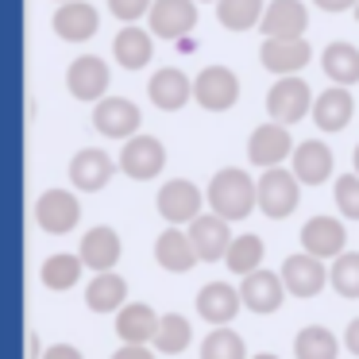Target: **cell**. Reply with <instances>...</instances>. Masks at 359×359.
I'll list each match as a JSON object with an SVG mask.
<instances>
[{
	"label": "cell",
	"instance_id": "obj_17",
	"mask_svg": "<svg viewBox=\"0 0 359 359\" xmlns=\"http://www.w3.org/2000/svg\"><path fill=\"white\" fill-rule=\"evenodd\" d=\"M78 255H81V263H86V271H97V274L116 271L120 255H124L120 232H116V228H109V224L89 228V232L81 236V243H78Z\"/></svg>",
	"mask_w": 359,
	"mask_h": 359
},
{
	"label": "cell",
	"instance_id": "obj_47",
	"mask_svg": "<svg viewBox=\"0 0 359 359\" xmlns=\"http://www.w3.org/2000/svg\"><path fill=\"white\" fill-rule=\"evenodd\" d=\"M58 4H70V0H58Z\"/></svg>",
	"mask_w": 359,
	"mask_h": 359
},
{
	"label": "cell",
	"instance_id": "obj_32",
	"mask_svg": "<svg viewBox=\"0 0 359 359\" xmlns=\"http://www.w3.org/2000/svg\"><path fill=\"white\" fill-rule=\"evenodd\" d=\"M266 0H217V20L228 32H251L263 24Z\"/></svg>",
	"mask_w": 359,
	"mask_h": 359
},
{
	"label": "cell",
	"instance_id": "obj_48",
	"mask_svg": "<svg viewBox=\"0 0 359 359\" xmlns=\"http://www.w3.org/2000/svg\"><path fill=\"white\" fill-rule=\"evenodd\" d=\"M197 4H201V0H197Z\"/></svg>",
	"mask_w": 359,
	"mask_h": 359
},
{
	"label": "cell",
	"instance_id": "obj_11",
	"mask_svg": "<svg viewBox=\"0 0 359 359\" xmlns=\"http://www.w3.org/2000/svg\"><path fill=\"white\" fill-rule=\"evenodd\" d=\"M109 62L97 55H78L70 62V70H66V89H70V97H78V101H104L109 97Z\"/></svg>",
	"mask_w": 359,
	"mask_h": 359
},
{
	"label": "cell",
	"instance_id": "obj_27",
	"mask_svg": "<svg viewBox=\"0 0 359 359\" xmlns=\"http://www.w3.org/2000/svg\"><path fill=\"white\" fill-rule=\"evenodd\" d=\"M158 320H163V317H155V309H151L147 302H128L124 309L116 313L120 344H155Z\"/></svg>",
	"mask_w": 359,
	"mask_h": 359
},
{
	"label": "cell",
	"instance_id": "obj_3",
	"mask_svg": "<svg viewBox=\"0 0 359 359\" xmlns=\"http://www.w3.org/2000/svg\"><path fill=\"white\" fill-rule=\"evenodd\" d=\"M158 217L166 220L170 228H186L194 224L197 217H201V209L209 201H205L201 186H194L189 178H170L163 189H158Z\"/></svg>",
	"mask_w": 359,
	"mask_h": 359
},
{
	"label": "cell",
	"instance_id": "obj_18",
	"mask_svg": "<svg viewBox=\"0 0 359 359\" xmlns=\"http://www.w3.org/2000/svg\"><path fill=\"white\" fill-rule=\"evenodd\" d=\"M309 39H263V47H259V62L278 78H297L309 66Z\"/></svg>",
	"mask_w": 359,
	"mask_h": 359
},
{
	"label": "cell",
	"instance_id": "obj_8",
	"mask_svg": "<svg viewBox=\"0 0 359 359\" xmlns=\"http://www.w3.org/2000/svg\"><path fill=\"white\" fill-rule=\"evenodd\" d=\"M147 27L155 39H189V32L197 27V0H155Z\"/></svg>",
	"mask_w": 359,
	"mask_h": 359
},
{
	"label": "cell",
	"instance_id": "obj_2",
	"mask_svg": "<svg viewBox=\"0 0 359 359\" xmlns=\"http://www.w3.org/2000/svg\"><path fill=\"white\" fill-rule=\"evenodd\" d=\"M313 89L305 78H278L271 89H266V116L274 124H297V120L313 116Z\"/></svg>",
	"mask_w": 359,
	"mask_h": 359
},
{
	"label": "cell",
	"instance_id": "obj_7",
	"mask_svg": "<svg viewBox=\"0 0 359 359\" xmlns=\"http://www.w3.org/2000/svg\"><path fill=\"white\" fill-rule=\"evenodd\" d=\"M116 163L132 182H151V178H158L163 166H166V147H163L158 135H135V140H128L124 147H120Z\"/></svg>",
	"mask_w": 359,
	"mask_h": 359
},
{
	"label": "cell",
	"instance_id": "obj_30",
	"mask_svg": "<svg viewBox=\"0 0 359 359\" xmlns=\"http://www.w3.org/2000/svg\"><path fill=\"white\" fill-rule=\"evenodd\" d=\"M81 271H86V263H81V255H70V251H58V255H47L39 266V282L47 290H55V294H62V290H74L81 278Z\"/></svg>",
	"mask_w": 359,
	"mask_h": 359
},
{
	"label": "cell",
	"instance_id": "obj_24",
	"mask_svg": "<svg viewBox=\"0 0 359 359\" xmlns=\"http://www.w3.org/2000/svg\"><path fill=\"white\" fill-rule=\"evenodd\" d=\"M351 116H355V97L344 86H328L325 93H317V101H313V124H317L320 132H344V128L351 124Z\"/></svg>",
	"mask_w": 359,
	"mask_h": 359
},
{
	"label": "cell",
	"instance_id": "obj_6",
	"mask_svg": "<svg viewBox=\"0 0 359 359\" xmlns=\"http://www.w3.org/2000/svg\"><path fill=\"white\" fill-rule=\"evenodd\" d=\"M194 101L201 104L205 112H228L236 101H240V78L228 66H205L194 78Z\"/></svg>",
	"mask_w": 359,
	"mask_h": 359
},
{
	"label": "cell",
	"instance_id": "obj_37",
	"mask_svg": "<svg viewBox=\"0 0 359 359\" xmlns=\"http://www.w3.org/2000/svg\"><path fill=\"white\" fill-rule=\"evenodd\" d=\"M332 197H336V209H340L344 220H359V174L355 170L336 178Z\"/></svg>",
	"mask_w": 359,
	"mask_h": 359
},
{
	"label": "cell",
	"instance_id": "obj_15",
	"mask_svg": "<svg viewBox=\"0 0 359 359\" xmlns=\"http://www.w3.org/2000/svg\"><path fill=\"white\" fill-rule=\"evenodd\" d=\"M302 251H309L313 259H340L348 248V232H344V220L336 217H309L302 224Z\"/></svg>",
	"mask_w": 359,
	"mask_h": 359
},
{
	"label": "cell",
	"instance_id": "obj_25",
	"mask_svg": "<svg viewBox=\"0 0 359 359\" xmlns=\"http://www.w3.org/2000/svg\"><path fill=\"white\" fill-rule=\"evenodd\" d=\"M332 151H328V143L320 140H305L294 147V158H290V170L297 174V182L302 186H320V182L332 178Z\"/></svg>",
	"mask_w": 359,
	"mask_h": 359
},
{
	"label": "cell",
	"instance_id": "obj_29",
	"mask_svg": "<svg viewBox=\"0 0 359 359\" xmlns=\"http://www.w3.org/2000/svg\"><path fill=\"white\" fill-rule=\"evenodd\" d=\"M86 305L93 313H120L128 305V282H124V274H116V271L93 274V282L86 286Z\"/></svg>",
	"mask_w": 359,
	"mask_h": 359
},
{
	"label": "cell",
	"instance_id": "obj_31",
	"mask_svg": "<svg viewBox=\"0 0 359 359\" xmlns=\"http://www.w3.org/2000/svg\"><path fill=\"white\" fill-rule=\"evenodd\" d=\"M263 255H266L263 236L243 232V236H236V240H232V248H228V255H224V266L232 274H240V278H248V274L263 271Z\"/></svg>",
	"mask_w": 359,
	"mask_h": 359
},
{
	"label": "cell",
	"instance_id": "obj_12",
	"mask_svg": "<svg viewBox=\"0 0 359 359\" xmlns=\"http://www.w3.org/2000/svg\"><path fill=\"white\" fill-rule=\"evenodd\" d=\"M282 282H286L290 297H317L320 290L328 286V266L325 259H313L309 251H297V255H286L282 263Z\"/></svg>",
	"mask_w": 359,
	"mask_h": 359
},
{
	"label": "cell",
	"instance_id": "obj_45",
	"mask_svg": "<svg viewBox=\"0 0 359 359\" xmlns=\"http://www.w3.org/2000/svg\"><path fill=\"white\" fill-rule=\"evenodd\" d=\"M251 359H278V355H271V351H259V355H251Z\"/></svg>",
	"mask_w": 359,
	"mask_h": 359
},
{
	"label": "cell",
	"instance_id": "obj_14",
	"mask_svg": "<svg viewBox=\"0 0 359 359\" xmlns=\"http://www.w3.org/2000/svg\"><path fill=\"white\" fill-rule=\"evenodd\" d=\"M240 309H243V297H240V286H232V282H205L197 290V317L209 320L212 328H228Z\"/></svg>",
	"mask_w": 359,
	"mask_h": 359
},
{
	"label": "cell",
	"instance_id": "obj_42",
	"mask_svg": "<svg viewBox=\"0 0 359 359\" xmlns=\"http://www.w3.org/2000/svg\"><path fill=\"white\" fill-rule=\"evenodd\" d=\"M344 348H348V351H351V355H355V359H359V317H355V320H351V325H348V328H344Z\"/></svg>",
	"mask_w": 359,
	"mask_h": 359
},
{
	"label": "cell",
	"instance_id": "obj_46",
	"mask_svg": "<svg viewBox=\"0 0 359 359\" xmlns=\"http://www.w3.org/2000/svg\"><path fill=\"white\" fill-rule=\"evenodd\" d=\"M355 20H359V4H355Z\"/></svg>",
	"mask_w": 359,
	"mask_h": 359
},
{
	"label": "cell",
	"instance_id": "obj_19",
	"mask_svg": "<svg viewBox=\"0 0 359 359\" xmlns=\"http://www.w3.org/2000/svg\"><path fill=\"white\" fill-rule=\"evenodd\" d=\"M50 27H55V35L66 43H89L101 32V12H97L89 0H70V4H58Z\"/></svg>",
	"mask_w": 359,
	"mask_h": 359
},
{
	"label": "cell",
	"instance_id": "obj_28",
	"mask_svg": "<svg viewBox=\"0 0 359 359\" xmlns=\"http://www.w3.org/2000/svg\"><path fill=\"white\" fill-rule=\"evenodd\" d=\"M320 70L325 78H332V86H355L359 81V47L348 39H332L320 50Z\"/></svg>",
	"mask_w": 359,
	"mask_h": 359
},
{
	"label": "cell",
	"instance_id": "obj_44",
	"mask_svg": "<svg viewBox=\"0 0 359 359\" xmlns=\"http://www.w3.org/2000/svg\"><path fill=\"white\" fill-rule=\"evenodd\" d=\"M351 166H355V174H359V143H355V151H351Z\"/></svg>",
	"mask_w": 359,
	"mask_h": 359
},
{
	"label": "cell",
	"instance_id": "obj_23",
	"mask_svg": "<svg viewBox=\"0 0 359 359\" xmlns=\"http://www.w3.org/2000/svg\"><path fill=\"white\" fill-rule=\"evenodd\" d=\"M155 263L170 274H186L201 263V255H197L186 228H166V232L155 236Z\"/></svg>",
	"mask_w": 359,
	"mask_h": 359
},
{
	"label": "cell",
	"instance_id": "obj_33",
	"mask_svg": "<svg viewBox=\"0 0 359 359\" xmlns=\"http://www.w3.org/2000/svg\"><path fill=\"white\" fill-rule=\"evenodd\" d=\"M194 340V325L182 313H163L158 320V336H155V351L158 355H182Z\"/></svg>",
	"mask_w": 359,
	"mask_h": 359
},
{
	"label": "cell",
	"instance_id": "obj_4",
	"mask_svg": "<svg viewBox=\"0 0 359 359\" xmlns=\"http://www.w3.org/2000/svg\"><path fill=\"white\" fill-rule=\"evenodd\" d=\"M297 197H302V182L294 170H263L259 174V212H266L271 220H286L297 209Z\"/></svg>",
	"mask_w": 359,
	"mask_h": 359
},
{
	"label": "cell",
	"instance_id": "obj_13",
	"mask_svg": "<svg viewBox=\"0 0 359 359\" xmlns=\"http://www.w3.org/2000/svg\"><path fill=\"white\" fill-rule=\"evenodd\" d=\"M259 32H263V39H305V32H309V8H305L302 0H266Z\"/></svg>",
	"mask_w": 359,
	"mask_h": 359
},
{
	"label": "cell",
	"instance_id": "obj_40",
	"mask_svg": "<svg viewBox=\"0 0 359 359\" xmlns=\"http://www.w3.org/2000/svg\"><path fill=\"white\" fill-rule=\"evenodd\" d=\"M43 355H47V348H43L39 332H35V328H27V340H24V359H43Z\"/></svg>",
	"mask_w": 359,
	"mask_h": 359
},
{
	"label": "cell",
	"instance_id": "obj_43",
	"mask_svg": "<svg viewBox=\"0 0 359 359\" xmlns=\"http://www.w3.org/2000/svg\"><path fill=\"white\" fill-rule=\"evenodd\" d=\"M313 4H317V8L320 12H355V4H359V0H313Z\"/></svg>",
	"mask_w": 359,
	"mask_h": 359
},
{
	"label": "cell",
	"instance_id": "obj_41",
	"mask_svg": "<svg viewBox=\"0 0 359 359\" xmlns=\"http://www.w3.org/2000/svg\"><path fill=\"white\" fill-rule=\"evenodd\" d=\"M43 359H86V355H81V351L74 348V344H50Z\"/></svg>",
	"mask_w": 359,
	"mask_h": 359
},
{
	"label": "cell",
	"instance_id": "obj_22",
	"mask_svg": "<svg viewBox=\"0 0 359 359\" xmlns=\"http://www.w3.org/2000/svg\"><path fill=\"white\" fill-rule=\"evenodd\" d=\"M147 97H151L155 109L178 112V109H186V101H194V78H186L178 66H163V70L151 74Z\"/></svg>",
	"mask_w": 359,
	"mask_h": 359
},
{
	"label": "cell",
	"instance_id": "obj_34",
	"mask_svg": "<svg viewBox=\"0 0 359 359\" xmlns=\"http://www.w3.org/2000/svg\"><path fill=\"white\" fill-rule=\"evenodd\" d=\"M294 355L297 359H336L340 355V340L325 325H305L294 340Z\"/></svg>",
	"mask_w": 359,
	"mask_h": 359
},
{
	"label": "cell",
	"instance_id": "obj_1",
	"mask_svg": "<svg viewBox=\"0 0 359 359\" xmlns=\"http://www.w3.org/2000/svg\"><path fill=\"white\" fill-rule=\"evenodd\" d=\"M205 201H209V212L224 217L228 224L232 220H248V212L259 209V178H251L240 166H224V170L212 174L209 189H205Z\"/></svg>",
	"mask_w": 359,
	"mask_h": 359
},
{
	"label": "cell",
	"instance_id": "obj_21",
	"mask_svg": "<svg viewBox=\"0 0 359 359\" xmlns=\"http://www.w3.org/2000/svg\"><path fill=\"white\" fill-rule=\"evenodd\" d=\"M186 232H189V240H194L201 263H217V259H224L228 248H232V240H236L232 228H228V220L217 217V212H201Z\"/></svg>",
	"mask_w": 359,
	"mask_h": 359
},
{
	"label": "cell",
	"instance_id": "obj_36",
	"mask_svg": "<svg viewBox=\"0 0 359 359\" xmlns=\"http://www.w3.org/2000/svg\"><path fill=\"white\" fill-rule=\"evenodd\" d=\"M328 286L340 297H359V251H344L328 266Z\"/></svg>",
	"mask_w": 359,
	"mask_h": 359
},
{
	"label": "cell",
	"instance_id": "obj_35",
	"mask_svg": "<svg viewBox=\"0 0 359 359\" xmlns=\"http://www.w3.org/2000/svg\"><path fill=\"white\" fill-rule=\"evenodd\" d=\"M201 359H248V344L236 328H212L201 340Z\"/></svg>",
	"mask_w": 359,
	"mask_h": 359
},
{
	"label": "cell",
	"instance_id": "obj_5",
	"mask_svg": "<svg viewBox=\"0 0 359 359\" xmlns=\"http://www.w3.org/2000/svg\"><path fill=\"white\" fill-rule=\"evenodd\" d=\"M294 147L297 143H294V135H290V128L266 120V124H259L248 140V163L259 166V170H274V166H282L286 158H294Z\"/></svg>",
	"mask_w": 359,
	"mask_h": 359
},
{
	"label": "cell",
	"instance_id": "obj_10",
	"mask_svg": "<svg viewBox=\"0 0 359 359\" xmlns=\"http://www.w3.org/2000/svg\"><path fill=\"white\" fill-rule=\"evenodd\" d=\"M140 109L128 97H104V101L93 104V128L104 135V140H135L140 135Z\"/></svg>",
	"mask_w": 359,
	"mask_h": 359
},
{
	"label": "cell",
	"instance_id": "obj_38",
	"mask_svg": "<svg viewBox=\"0 0 359 359\" xmlns=\"http://www.w3.org/2000/svg\"><path fill=\"white\" fill-rule=\"evenodd\" d=\"M151 4H155V0H109V12L120 24H135V20L151 16Z\"/></svg>",
	"mask_w": 359,
	"mask_h": 359
},
{
	"label": "cell",
	"instance_id": "obj_9",
	"mask_svg": "<svg viewBox=\"0 0 359 359\" xmlns=\"http://www.w3.org/2000/svg\"><path fill=\"white\" fill-rule=\"evenodd\" d=\"M81 220V205L70 189H43L39 201H35V224L47 236H66L74 232Z\"/></svg>",
	"mask_w": 359,
	"mask_h": 359
},
{
	"label": "cell",
	"instance_id": "obj_39",
	"mask_svg": "<svg viewBox=\"0 0 359 359\" xmlns=\"http://www.w3.org/2000/svg\"><path fill=\"white\" fill-rule=\"evenodd\" d=\"M112 359H155V351H151L147 344H120V348L112 351Z\"/></svg>",
	"mask_w": 359,
	"mask_h": 359
},
{
	"label": "cell",
	"instance_id": "obj_16",
	"mask_svg": "<svg viewBox=\"0 0 359 359\" xmlns=\"http://www.w3.org/2000/svg\"><path fill=\"white\" fill-rule=\"evenodd\" d=\"M240 297H243V309L248 313L266 317V313H278L286 305V282L274 271H255L248 278H240Z\"/></svg>",
	"mask_w": 359,
	"mask_h": 359
},
{
	"label": "cell",
	"instance_id": "obj_26",
	"mask_svg": "<svg viewBox=\"0 0 359 359\" xmlns=\"http://www.w3.org/2000/svg\"><path fill=\"white\" fill-rule=\"evenodd\" d=\"M112 55H116V62L124 70H143L151 62V55H155V35H151V27L124 24L116 32V39H112Z\"/></svg>",
	"mask_w": 359,
	"mask_h": 359
},
{
	"label": "cell",
	"instance_id": "obj_20",
	"mask_svg": "<svg viewBox=\"0 0 359 359\" xmlns=\"http://www.w3.org/2000/svg\"><path fill=\"white\" fill-rule=\"evenodd\" d=\"M120 163H112L109 151L101 147H81L78 155L70 158V182L74 189H81V194H97V189L109 186V178L116 174Z\"/></svg>",
	"mask_w": 359,
	"mask_h": 359
}]
</instances>
